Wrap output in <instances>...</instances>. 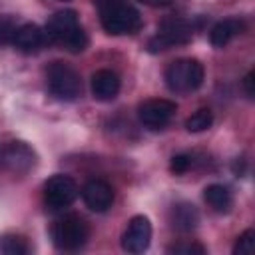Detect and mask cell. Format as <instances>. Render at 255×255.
<instances>
[{"mask_svg":"<svg viewBox=\"0 0 255 255\" xmlns=\"http://www.w3.org/2000/svg\"><path fill=\"white\" fill-rule=\"evenodd\" d=\"M44 36L50 42L64 46L72 54H80V52H84L88 48V36L84 32V28L80 26L76 10H60V12H56L48 20Z\"/></svg>","mask_w":255,"mask_h":255,"instance_id":"6da1fadb","label":"cell"},{"mask_svg":"<svg viewBox=\"0 0 255 255\" xmlns=\"http://www.w3.org/2000/svg\"><path fill=\"white\" fill-rule=\"evenodd\" d=\"M243 32V22L239 18H227V20H221L217 22L211 32H209V42L211 46L215 48H223L227 46L235 36H239Z\"/></svg>","mask_w":255,"mask_h":255,"instance_id":"5bb4252c","label":"cell"},{"mask_svg":"<svg viewBox=\"0 0 255 255\" xmlns=\"http://www.w3.org/2000/svg\"><path fill=\"white\" fill-rule=\"evenodd\" d=\"M139 2H143V4H147V6H153V8L169 6V4H171V0H139Z\"/></svg>","mask_w":255,"mask_h":255,"instance_id":"d4e9b609","label":"cell"},{"mask_svg":"<svg viewBox=\"0 0 255 255\" xmlns=\"http://www.w3.org/2000/svg\"><path fill=\"white\" fill-rule=\"evenodd\" d=\"M92 96L98 102H112L120 92V78L112 70H98L92 76Z\"/></svg>","mask_w":255,"mask_h":255,"instance_id":"7c38bea8","label":"cell"},{"mask_svg":"<svg viewBox=\"0 0 255 255\" xmlns=\"http://www.w3.org/2000/svg\"><path fill=\"white\" fill-rule=\"evenodd\" d=\"M205 80V70L199 60L181 58L167 66L165 70V84L173 94H189L201 88Z\"/></svg>","mask_w":255,"mask_h":255,"instance_id":"7a4b0ae2","label":"cell"},{"mask_svg":"<svg viewBox=\"0 0 255 255\" xmlns=\"http://www.w3.org/2000/svg\"><path fill=\"white\" fill-rule=\"evenodd\" d=\"M193 36V28L181 20V18H169V20H163L159 24V30L153 38H149L147 42V50L151 54H157V52H163V50H169L171 46H177V44H187Z\"/></svg>","mask_w":255,"mask_h":255,"instance_id":"8992f818","label":"cell"},{"mask_svg":"<svg viewBox=\"0 0 255 255\" xmlns=\"http://www.w3.org/2000/svg\"><path fill=\"white\" fill-rule=\"evenodd\" d=\"M233 171H235V175H243V171H245V159L243 157H237L233 161Z\"/></svg>","mask_w":255,"mask_h":255,"instance_id":"cb8c5ba5","label":"cell"},{"mask_svg":"<svg viewBox=\"0 0 255 255\" xmlns=\"http://www.w3.org/2000/svg\"><path fill=\"white\" fill-rule=\"evenodd\" d=\"M151 243V221L145 215H133L122 235V249L128 253H143Z\"/></svg>","mask_w":255,"mask_h":255,"instance_id":"9c48e42d","label":"cell"},{"mask_svg":"<svg viewBox=\"0 0 255 255\" xmlns=\"http://www.w3.org/2000/svg\"><path fill=\"white\" fill-rule=\"evenodd\" d=\"M253 84H255V72L251 70V72L243 78V88H245L247 98H253V96H255V88H253Z\"/></svg>","mask_w":255,"mask_h":255,"instance_id":"603a6c76","label":"cell"},{"mask_svg":"<svg viewBox=\"0 0 255 255\" xmlns=\"http://www.w3.org/2000/svg\"><path fill=\"white\" fill-rule=\"evenodd\" d=\"M199 223V211L193 203H187V201H179L171 207V225L173 229L177 231H193Z\"/></svg>","mask_w":255,"mask_h":255,"instance_id":"4fadbf2b","label":"cell"},{"mask_svg":"<svg viewBox=\"0 0 255 255\" xmlns=\"http://www.w3.org/2000/svg\"><path fill=\"white\" fill-rule=\"evenodd\" d=\"M42 42H44V32L36 24H22V26H18V30L14 34V40H12V44L20 52H26V54L36 52L42 46Z\"/></svg>","mask_w":255,"mask_h":255,"instance_id":"9a60e30c","label":"cell"},{"mask_svg":"<svg viewBox=\"0 0 255 255\" xmlns=\"http://www.w3.org/2000/svg\"><path fill=\"white\" fill-rule=\"evenodd\" d=\"M108 2H112V0H108Z\"/></svg>","mask_w":255,"mask_h":255,"instance_id":"484cf974","label":"cell"},{"mask_svg":"<svg viewBox=\"0 0 255 255\" xmlns=\"http://www.w3.org/2000/svg\"><path fill=\"white\" fill-rule=\"evenodd\" d=\"M211 124H213V112L207 110V108L197 110L195 114H191V116L185 120V128H187V131H191V133L205 131V129L211 128Z\"/></svg>","mask_w":255,"mask_h":255,"instance_id":"e0dca14e","label":"cell"},{"mask_svg":"<svg viewBox=\"0 0 255 255\" xmlns=\"http://www.w3.org/2000/svg\"><path fill=\"white\" fill-rule=\"evenodd\" d=\"M175 102L171 100H163V98H157V100H147L139 106L137 110V116H139V122L149 128V129H163L171 118L175 116Z\"/></svg>","mask_w":255,"mask_h":255,"instance_id":"ba28073f","label":"cell"},{"mask_svg":"<svg viewBox=\"0 0 255 255\" xmlns=\"http://www.w3.org/2000/svg\"><path fill=\"white\" fill-rule=\"evenodd\" d=\"M88 225L78 215H64L52 227V241L60 251H80L88 241Z\"/></svg>","mask_w":255,"mask_h":255,"instance_id":"5b68a950","label":"cell"},{"mask_svg":"<svg viewBox=\"0 0 255 255\" xmlns=\"http://www.w3.org/2000/svg\"><path fill=\"white\" fill-rule=\"evenodd\" d=\"M193 165V155L191 153H175L169 161V171L175 175H181L185 171H189Z\"/></svg>","mask_w":255,"mask_h":255,"instance_id":"44dd1931","label":"cell"},{"mask_svg":"<svg viewBox=\"0 0 255 255\" xmlns=\"http://www.w3.org/2000/svg\"><path fill=\"white\" fill-rule=\"evenodd\" d=\"M253 249H255V231L247 229L237 237L233 245V255H251Z\"/></svg>","mask_w":255,"mask_h":255,"instance_id":"d6986e66","label":"cell"},{"mask_svg":"<svg viewBox=\"0 0 255 255\" xmlns=\"http://www.w3.org/2000/svg\"><path fill=\"white\" fill-rule=\"evenodd\" d=\"M167 253H175V255H205V247L199 245V243H189V241H183V243H175L167 249Z\"/></svg>","mask_w":255,"mask_h":255,"instance_id":"7402d4cb","label":"cell"},{"mask_svg":"<svg viewBox=\"0 0 255 255\" xmlns=\"http://www.w3.org/2000/svg\"><path fill=\"white\" fill-rule=\"evenodd\" d=\"M82 199L88 209L96 213H104L114 203V189L104 179H90L82 189Z\"/></svg>","mask_w":255,"mask_h":255,"instance_id":"8fae6325","label":"cell"},{"mask_svg":"<svg viewBox=\"0 0 255 255\" xmlns=\"http://www.w3.org/2000/svg\"><path fill=\"white\" fill-rule=\"evenodd\" d=\"M0 251L6 255H28L30 245L20 235H4L0 239Z\"/></svg>","mask_w":255,"mask_h":255,"instance_id":"ac0fdd59","label":"cell"},{"mask_svg":"<svg viewBox=\"0 0 255 255\" xmlns=\"http://www.w3.org/2000/svg\"><path fill=\"white\" fill-rule=\"evenodd\" d=\"M102 26L108 34L112 36H124V34H133L141 28V16L139 12L120 0L106 2L102 6Z\"/></svg>","mask_w":255,"mask_h":255,"instance_id":"3957f363","label":"cell"},{"mask_svg":"<svg viewBox=\"0 0 255 255\" xmlns=\"http://www.w3.org/2000/svg\"><path fill=\"white\" fill-rule=\"evenodd\" d=\"M48 90L62 102H74L82 94V80L78 72L64 62H52L46 70Z\"/></svg>","mask_w":255,"mask_h":255,"instance_id":"277c9868","label":"cell"},{"mask_svg":"<svg viewBox=\"0 0 255 255\" xmlns=\"http://www.w3.org/2000/svg\"><path fill=\"white\" fill-rule=\"evenodd\" d=\"M203 197L207 201V205L217 211V213H227L233 205V197H231V191L221 185V183H211L203 189Z\"/></svg>","mask_w":255,"mask_h":255,"instance_id":"2e32d148","label":"cell"},{"mask_svg":"<svg viewBox=\"0 0 255 255\" xmlns=\"http://www.w3.org/2000/svg\"><path fill=\"white\" fill-rule=\"evenodd\" d=\"M0 165L10 173L24 175L36 165V151L24 141H12L0 155Z\"/></svg>","mask_w":255,"mask_h":255,"instance_id":"30bf717a","label":"cell"},{"mask_svg":"<svg viewBox=\"0 0 255 255\" xmlns=\"http://www.w3.org/2000/svg\"><path fill=\"white\" fill-rule=\"evenodd\" d=\"M78 197V183L70 175H52L44 185V199L46 205L54 211L70 207Z\"/></svg>","mask_w":255,"mask_h":255,"instance_id":"52a82bcc","label":"cell"},{"mask_svg":"<svg viewBox=\"0 0 255 255\" xmlns=\"http://www.w3.org/2000/svg\"><path fill=\"white\" fill-rule=\"evenodd\" d=\"M16 30H18V24L12 16H0V46L12 44Z\"/></svg>","mask_w":255,"mask_h":255,"instance_id":"ffe728a7","label":"cell"}]
</instances>
